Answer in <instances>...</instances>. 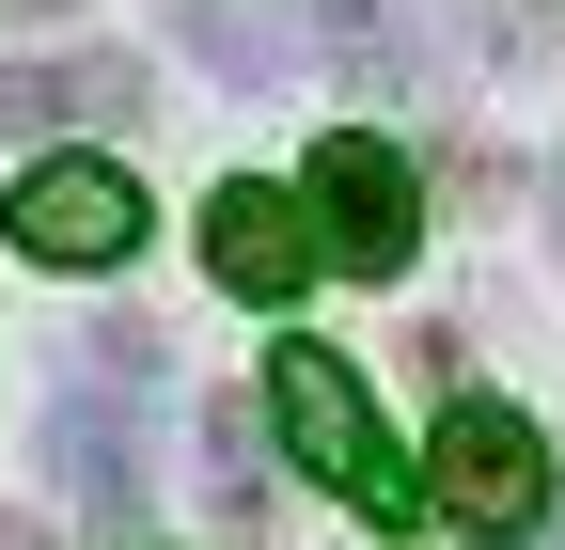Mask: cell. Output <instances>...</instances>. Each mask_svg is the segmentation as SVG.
Instances as JSON below:
<instances>
[{
  "label": "cell",
  "mask_w": 565,
  "mask_h": 550,
  "mask_svg": "<svg viewBox=\"0 0 565 550\" xmlns=\"http://www.w3.org/2000/svg\"><path fill=\"white\" fill-rule=\"evenodd\" d=\"M17 17H63V0H17Z\"/></svg>",
  "instance_id": "obj_11"
},
{
  "label": "cell",
  "mask_w": 565,
  "mask_h": 550,
  "mask_svg": "<svg viewBox=\"0 0 565 550\" xmlns=\"http://www.w3.org/2000/svg\"><path fill=\"white\" fill-rule=\"evenodd\" d=\"M440 519H456V535H503V550L550 519V441H534V409H503V393L440 409Z\"/></svg>",
  "instance_id": "obj_3"
},
{
  "label": "cell",
  "mask_w": 565,
  "mask_h": 550,
  "mask_svg": "<svg viewBox=\"0 0 565 550\" xmlns=\"http://www.w3.org/2000/svg\"><path fill=\"white\" fill-rule=\"evenodd\" d=\"M204 267H221L236 299L282 315V299L315 284V204H299V189H252V173H236V189H204Z\"/></svg>",
  "instance_id": "obj_5"
},
{
  "label": "cell",
  "mask_w": 565,
  "mask_h": 550,
  "mask_svg": "<svg viewBox=\"0 0 565 550\" xmlns=\"http://www.w3.org/2000/svg\"><path fill=\"white\" fill-rule=\"evenodd\" d=\"M315 252L345 267V284H393L408 267V236H424V173L377 142V126H345V142H315Z\"/></svg>",
  "instance_id": "obj_2"
},
{
  "label": "cell",
  "mask_w": 565,
  "mask_h": 550,
  "mask_svg": "<svg viewBox=\"0 0 565 550\" xmlns=\"http://www.w3.org/2000/svg\"><path fill=\"white\" fill-rule=\"evenodd\" d=\"M204 504H221V535L267 519V456H252V409H204Z\"/></svg>",
  "instance_id": "obj_9"
},
{
  "label": "cell",
  "mask_w": 565,
  "mask_h": 550,
  "mask_svg": "<svg viewBox=\"0 0 565 550\" xmlns=\"http://www.w3.org/2000/svg\"><path fill=\"white\" fill-rule=\"evenodd\" d=\"M0 550H47V535H0Z\"/></svg>",
  "instance_id": "obj_13"
},
{
  "label": "cell",
  "mask_w": 565,
  "mask_h": 550,
  "mask_svg": "<svg viewBox=\"0 0 565 550\" xmlns=\"http://www.w3.org/2000/svg\"><path fill=\"white\" fill-rule=\"evenodd\" d=\"M550 236H565V189H550Z\"/></svg>",
  "instance_id": "obj_12"
},
{
  "label": "cell",
  "mask_w": 565,
  "mask_h": 550,
  "mask_svg": "<svg viewBox=\"0 0 565 550\" xmlns=\"http://www.w3.org/2000/svg\"><path fill=\"white\" fill-rule=\"evenodd\" d=\"M47 472H63V488H79V504H95L110 535H141V425L110 409V347L79 362V393L47 409Z\"/></svg>",
  "instance_id": "obj_6"
},
{
  "label": "cell",
  "mask_w": 565,
  "mask_h": 550,
  "mask_svg": "<svg viewBox=\"0 0 565 550\" xmlns=\"http://www.w3.org/2000/svg\"><path fill=\"white\" fill-rule=\"evenodd\" d=\"M267 425H282V456H299L330 504H362V519H408V472H393V441H377L362 378H345L330 347H282V362H267Z\"/></svg>",
  "instance_id": "obj_1"
},
{
  "label": "cell",
  "mask_w": 565,
  "mask_h": 550,
  "mask_svg": "<svg viewBox=\"0 0 565 550\" xmlns=\"http://www.w3.org/2000/svg\"><path fill=\"white\" fill-rule=\"evenodd\" d=\"M189 47L221 63V80H282V63H299V47H282V17H267V0H189Z\"/></svg>",
  "instance_id": "obj_8"
},
{
  "label": "cell",
  "mask_w": 565,
  "mask_h": 550,
  "mask_svg": "<svg viewBox=\"0 0 565 550\" xmlns=\"http://www.w3.org/2000/svg\"><path fill=\"white\" fill-rule=\"evenodd\" d=\"M141 110V63L126 47H63V63H0V126L47 142V126H126Z\"/></svg>",
  "instance_id": "obj_7"
},
{
  "label": "cell",
  "mask_w": 565,
  "mask_h": 550,
  "mask_svg": "<svg viewBox=\"0 0 565 550\" xmlns=\"http://www.w3.org/2000/svg\"><path fill=\"white\" fill-rule=\"evenodd\" d=\"M315 47L345 63V80H393V63H408V47H393V17H377V0H315Z\"/></svg>",
  "instance_id": "obj_10"
},
{
  "label": "cell",
  "mask_w": 565,
  "mask_h": 550,
  "mask_svg": "<svg viewBox=\"0 0 565 550\" xmlns=\"http://www.w3.org/2000/svg\"><path fill=\"white\" fill-rule=\"evenodd\" d=\"M17 252L32 267H126L141 252V189H126V158H47V173H17Z\"/></svg>",
  "instance_id": "obj_4"
}]
</instances>
